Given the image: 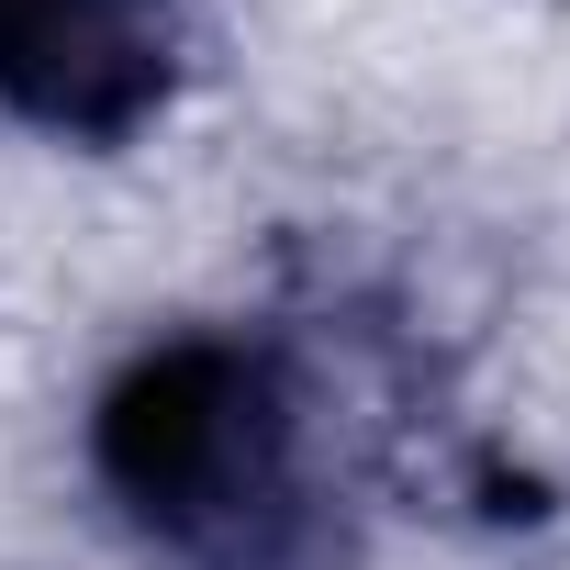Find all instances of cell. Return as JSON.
Listing matches in <instances>:
<instances>
[{
	"instance_id": "cell-2",
	"label": "cell",
	"mask_w": 570,
	"mask_h": 570,
	"mask_svg": "<svg viewBox=\"0 0 570 570\" xmlns=\"http://www.w3.org/2000/svg\"><path fill=\"white\" fill-rule=\"evenodd\" d=\"M179 0H0V90L57 135H124L168 101Z\"/></svg>"
},
{
	"instance_id": "cell-1",
	"label": "cell",
	"mask_w": 570,
	"mask_h": 570,
	"mask_svg": "<svg viewBox=\"0 0 570 570\" xmlns=\"http://www.w3.org/2000/svg\"><path fill=\"white\" fill-rule=\"evenodd\" d=\"M112 492L179 570H303L314 503H303V425L257 347L190 336L146 358L101 414Z\"/></svg>"
}]
</instances>
